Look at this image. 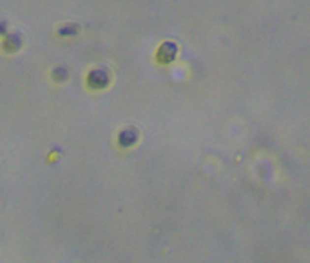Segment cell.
<instances>
[{
  "instance_id": "1",
  "label": "cell",
  "mask_w": 310,
  "mask_h": 263,
  "mask_svg": "<svg viewBox=\"0 0 310 263\" xmlns=\"http://www.w3.org/2000/svg\"><path fill=\"white\" fill-rule=\"evenodd\" d=\"M86 84L89 89L93 91H100V89H105V87L109 86V74L105 69H91L86 76Z\"/></svg>"
},
{
  "instance_id": "2",
  "label": "cell",
  "mask_w": 310,
  "mask_h": 263,
  "mask_svg": "<svg viewBox=\"0 0 310 263\" xmlns=\"http://www.w3.org/2000/svg\"><path fill=\"white\" fill-rule=\"evenodd\" d=\"M22 47V36L18 33H9L2 40V49L6 53H17Z\"/></svg>"
},
{
  "instance_id": "3",
  "label": "cell",
  "mask_w": 310,
  "mask_h": 263,
  "mask_svg": "<svg viewBox=\"0 0 310 263\" xmlns=\"http://www.w3.org/2000/svg\"><path fill=\"white\" fill-rule=\"evenodd\" d=\"M138 140V134L136 131H132V129H124V131L118 134V145L120 147H131L134 145Z\"/></svg>"
},
{
  "instance_id": "4",
  "label": "cell",
  "mask_w": 310,
  "mask_h": 263,
  "mask_svg": "<svg viewBox=\"0 0 310 263\" xmlns=\"http://www.w3.org/2000/svg\"><path fill=\"white\" fill-rule=\"evenodd\" d=\"M67 76H69V73H67V69H65V67L53 69V73H51L53 82H57V84H62V82H65V80H67Z\"/></svg>"
},
{
  "instance_id": "5",
  "label": "cell",
  "mask_w": 310,
  "mask_h": 263,
  "mask_svg": "<svg viewBox=\"0 0 310 263\" xmlns=\"http://www.w3.org/2000/svg\"><path fill=\"white\" fill-rule=\"evenodd\" d=\"M75 31H76V26H65V29L63 28L58 29V33L60 34H76Z\"/></svg>"
},
{
  "instance_id": "6",
  "label": "cell",
  "mask_w": 310,
  "mask_h": 263,
  "mask_svg": "<svg viewBox=\"0 0 310 263\" xmlns=\"http://www.w3.org/2000/svg\"><path fill=\"white\" fill-rule=\"evenodd\" d=\"M9 31H7V24L6 22H0V36H7Z\"/></svg>"
}]
</instances>
